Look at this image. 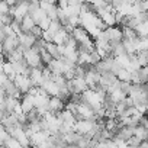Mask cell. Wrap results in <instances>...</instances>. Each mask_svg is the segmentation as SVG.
Wrapping results in <instances>:
<instances>
[{"instance_id": "obj_1", "label": "cell", "mask_w": 148, "mask_h": 148, "mask_svg": "<svg viewBox=\"0 0 148 148\" xmlns=\"http://www.w3.org/2000/svg\"><path fill=\"white\" fill-rule=\"evenodd\" d=\"M39 49H41V48L34 47V48L25 51V61L28 62V65H29L31 68H44V67H45L44 62H42Z\"/></svg>"}, {"instance_id": "obj_2", "label": "cell", "mask_w": 148, "mask_h": 148, "mask_svg": "<svg viewBox=\"0 0 148 148\" xmlns=\"http://www.w3.org/2000/svg\"><path fill=\"white\" fill-rule=\"evenodd\" d=\"M105 34L110 42V45H116V44H121L123 42V29L119 26V25H115V26H109L105 29Z\"/></svg>"}, {"instance_id": "obj_3", "label": "cell", "mask_w": 148, "mask_h": 148, "mask_svg": "<svg viewBox=\"0 0 148 148\" xmlns=\"http://www.w3.org/2000/svg\"><path fill=\"white\" fill-rule=\"evenodd\" d=\"M13 82H15V84L18 86V89L22 92V95H28L29 90L34 87L31 77H29V76H23V74H18L16 79H15Z\"/></svg>"}, {"instance_id": "obj_4", "label": "cell", "mask_w": 148, "mask_h": 148, "mask_svg": "<svg viewBox=\"0 0 148 148\" xmlns=\"http://www.w3.org/2000/svg\"><path fill=\"white\" fill-rule=\"evenodd\" d=\"M19 41H21V45L25 48V49H31L36 45L38 42V38H35L32 34H21L19 35Z\"/></svg>"}, {"instance_id": "obj_5", "label": "cell", "mask_w": 148, "mask_h": 148, "mask_svg": "<svg viewBox=\"0 0 148 148\" xmlns=\"http://www.w3.org/2000/svg\"><path fill=\"white\" fill-rule=\"evenodd\" d=\"M29 77H31L32 84H34L35 87H41V86L45 83L42 68H32V70H31V74H29Z\"/></svg>"}, {"instance_id": "obj_6", "label": "cell", "mask_w": 148, "mask_h": 148, "mask_svg": "<svg viewBox=\"0 0 148 148\" xmlns=\"http://www.w3.org/2000/svg\"><path fill=\"white\" fill-rule=\"evenodd\" d=\"M65 102L60 97V96H52L51 99H49V105H48V108H49V110L51 112H54V113H60L62 109H65Z\"/></svg>"}, {"instance_id": "obj_7", "label": "cell", "mask_w": 148, "mask_h": 148, "mask_svg": "<svg viewBox=\"0 0 148 148\" xmlns=\"http://www.w3.org/2000/svg\"><path fill=\"white\" fill-rule=\"evenodd\" d=\"M21 103H22V109H23V112H25L26 115L36 108V105H35V96H32V95H29V93L23 96V99L21 100Z\"/></svg>"}, {"instance_id": "obj_8", "label": "cell", "mask_w": 148, "mask_h": 148, "mask_svg": "<svg viewBox=\"0 0 148 148\" xmlns=\"http://www.w3.org/2000/svg\"><path fill=\"white\" fill-rule=\"evenodd\" d=\"M41 87H42V89H44V90H45V92H47V93H48L51 97H52V96H60L61 87H60V86H58V84H57L54 80H48V82H45V83H44Z\"/></svg>"}, {"instance_id": "obj_9", "label": "cell", "mask_w": 148, "mask_h": 148, "mask_svg": "<svg viewBox=\"0 0 148 148\" xmlns=\"http://www.w3.org/2000/svg\"><path fill=\"white\" fill-rule=\"evenodd\" d=\"M134 135H135V126H119V129H118V132H116L115 136L128 141V139L132 138Z\"/></svg>"}, {"instance_id": "obj_10", "label": "cell", "mask_w": 148, "mask_h": 148, "mask_svg": "<svg viewBox=\"0 0 148 148\" xmlns=\"http://www.w3.org/2000/svg\"><path fill=\"white\" fill-rule=\"evenodd\" d=\"M70 32L65 29V28H62V29H60L55 35H54V44H57V45H65V42H67V39L70 38Z\"/></svg>"}, {"instance_id": "obj_11", "label": "cell", "mask_w": 148, "mask_h": 148, "mask_svg": "<svg viewBox=\"0 0 148 148\" xmlns=\"http://www.w3.org/2000/svg\"><path fill=\"white\" fill-rule=\"evenodd\" d=\"M60 116H61V119L64 121V122H67V123H71V125H76V122H77V118H76V115H74L70 109H62L60 113H58Z\"/></svg>"}, {"instance_id": "obj_12", "label": "cell", "mask_w": 148, "mask_h": 148, "mask_svg": "<svg viewBox=\"0 0 148 148\" xmlns=\"http://www.w3.org/2000/svg\"><path fill=\"white\" fill-rule=\"evenodd\" d=\"M35 26H36V22H35V19H34L31 15H28V16L23 18V21H22V31H23L25 34H31V31H32Z\"/></svg>"}, {"instance_id": "obj_13", "label": "cell", "mask_w": 148, "mask_h": 148, "mask_svg": "<svg viewBox=\"0 0 148 148\" xmlns=\"http://www.w3.org/2000/svg\"><path fill=\"white\" fill-rule=\"evenodd\" d=\"M116 77L119 82H123V83H131V79H132V71H129L128 68H122Z\"/></svg>"}, {"instance_id": "obj_14", "label": "cell", "mask_w": 148, "mask_h": 148, "mask_svg": "<svg viewBox=\"0 0 148 148\" xmlns=\"http://www.w3.org/2000/svg\"><path fill=\"white\" fill-rule=\"evenodd\" d=\"M136 54L138 52H148V38H138L135 41Z\"/></svg>"}, {"instance_id": "obj_15", "label": "cell", "mask_w": 148, "mask_h": 148, "mask_svg": "<svg viewBox=\"0 0 148 148\" xmlns=\"http://www.w3.org/2000/svg\"><path fill=\"white\" fill-rule=\"evenodd\" d=\"M138 76H139L141 84H148V65L147 67H141L138 70Z\"/></svg>"}, {"instance_id": "obj_16", "label": "cell", "mask_w": 148, "mask_h": 148, "mask_svg": "<svg viewBox=\"0 0 148 148\" xmlns=\"http://www.w3.org/2000/svg\"><path fill=\"white\" fill-rule=\"evenodd\" d=\"M39 52H41V58H42V62H44V65H48L52 60H54V57L47 51V48L44 47V48H41L39 49Z\"/></svg>"}, {"instance_id": "obj_17", "label": "cell", "mask_w": 148, "mask_h": 148, "mask_svg": "<svg viewBox=\"0 0 148 148\" xmlns=\"http://www.w3.org/2000/svg\"><path fill=\"white\" fill-rule=\"evenodd\" d=\"M3 145H5L6 148H23V145H22L15 136H10Z\"/></svg>"}, {"instance_id": "obj_18", "label": "cell", "mask_w": 148, "mask_h": 148, "mask_svg": "<svg viewBox=\"0 0 148 148\" xmlns=\"http://www.w3.org/2000/svg\"><path fill=\"white\" fill-rule=\"evenodd\" d=\"M47 16H48V13H47V12H45L44 9H39V10H36V12H35V13L32 15V18L35 19L36 25H39V23H41V22H42V21H44V19L47 18Z\"/></svg>"}, {"instance_id": "obj_19", "label": "cell", "mask_w": 148, "mask_h": 148, "mask_svg": "<svg viewBox=\"0 0 148 148\" xmlns=\"http://www.w3.org/2000/svg\"><path fill=\"white\" fill-rule=\"evenodd\" d=\"M65 47L70 48V49H79V42H77V39L74 38L73 35H70V38L65 42Z\"/></svg>"}, {"instance_id": "obj_20", "label": "cell", "mask_w": 148, "mask_h": 148, "mask_svg": "<svg viewBox=\"0 0 148 148\" xmlns=\"http://www.w3.org/2000/svg\"><path fill=\"white\" fill-rule=\"evenodd\" d=\"M10 5L6 2V0H2V3H0V15H8L10 13Z\"/></svg>"}, {"instance_id": "obj_21", "label": "cell", "mask_w": 148, "mask_h": 148, "mask_svg": "<svg viewBox=\"0 0 148 148\" xmlns=\"http://www.w3.org/2000/svg\"><path fill=\"white\" fill-rule=\"evenodd\" d=\"M0 19H2V25H12L13 21H15V18H13L10 13H8V15H0Z\"/></svg>"}, {"instance_id": "obj_22", "label": "cell", "mask_w": 148, "mask_h": 148, "mask_svg": "<svg viewBox=\"0 0 148 148\" xmlns=\"http://www.w3.org/2000/svg\"><path fill=\"white\" fill-rule=\"evenodd\" d=\"M31 34H32V35H34L35 38L41 39V38H42V35H44V29H42V28H41L39 25H36V26H35V28H34V29L31 31Z\"/></svg>"}, {"instance_id": "obj_23", "label": "cell", "mask_w": 148, "mask_h": 148, "mask_svg": "<svg viewBox=\"0 0 148 148\" xmlns=\"http://www.w3.org/2000/svg\"><path fill=\"white\" fill-rule=\"evenodd\" d=\"M138 6H139L141 12H148V0H142V2H138Z\"/></svg>"}, {"instance_id": "obj_24", "label": "cell", "mask_w": 148, "mask_h": 148, "mask_svg": "<svg viewBox=\"0 0 148 148\" xmlns=\"http://www.w3.org/2000/svg\"><path fill=\"white\" fill-rule=\"evenodd\" d=\"M70 6V0H58V8L60 9H67Z\"/></svg>"}, {"instance_id": "obj_25", "label": "cell", "mask_w": 148, "mask_h": 148, "mask_svg": "<svg viewBox=\"0 0 148 148\" xmlns=\"http://www.w3.org/2000/svg\"><path fill=\"white\" fill-rule=\"evenodd\" d=\"M6 2H8L10 6H15V5H18V3L21 2V0H6Z\"/></svg>"}, {"instance_id": "obj_26", "label": "cell", "mask_w": 148, "mask_h": 148, "mask_svg": "<svg viewBox=\"0 0 148 148\" xmlns=\"http://www.w3.org/2000/svg\"><path fill=\"white\" fill-rule=\"evenodd\" d=\"M65 148H82L79 144H68V145H65Z\"/></svg>"}, {"instance_id": "obj_27", "label": "cell", "mask_w": 148, "mask_h": 148, "mask_svg": "<svg viewBox=\"0 0 148 148\" xmlns=\"http://www.w3.org/2000/svg\"><path fill=\"white\" fill-rule=\"evenodd\" d=\"M44 2H47L49 5H58V0H44Z\"/></svg>"}, {"instance_id": "obj_28", "label": "cell", "mask_w": 148, "mask_h": 148, "mask_svg": "<svg viewBox=\"0 0 148 148\" xmlns=\"http://www.w3.org/2000/svg\"><path fill=\"white\" fill-rule=\"evenodd\" d=\"M2 148H6V147H5V145H2Z\"/></svg>"}, {"instance_id": "obj_29", "label": "cell", "mask_w": 148, "mask_h": 148, "mask_svg": "<svg viewBox=\"0 0 148 148\" xmlns=\"http://www.w3.org/2000/svg\"><path fill=\"white\" fill-rule=\"evenodd\" d=\"M147 87H148V84H147Z\"/></svg>"}]
</instances>
